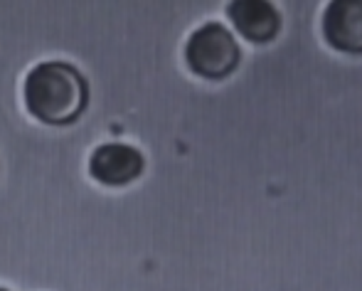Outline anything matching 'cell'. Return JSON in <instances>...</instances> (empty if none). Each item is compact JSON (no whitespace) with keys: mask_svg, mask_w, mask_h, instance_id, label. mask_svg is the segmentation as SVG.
<instances>
[{"mask_svg":"<svg viewBox=\"0 0 362 291\" xmlns=\"http://www.w3.org/2000/svg\"><path fill=\"white\" fill-rule=\"evenodd\" d=\"M23 101L30 116L47 126L74 124L86 109L89 86L67 62H42L25 76Z\"/></svg>","mask_w":362,"mask_h":291,"instance_id":"6da1fadb","label":"cell"},{"mask_svg":"<svg viewBox=\"0 0 362 291\" xmlns=\"http://www.w3.org/2000/svg\"><path fill=\"white\" fill-rule=\"evenodd\" d=\"M146 158L129 144H104L89 156V176L106 188H124L144 176Z\"/></svg>","mask_w":362,"mask_h":291,"instance_id":"3957f363","label":"cell"},{"mask_svg":"<svg viewBox=\"0 0 362 291\" xmlns=\"http://www.w3.org/2000/svg\"><path fill=\"white\" fill-rule=\"evenodd\" d=\"M323 35L330 47L362 55V0H333L323 15Z\"/></svg>","mask_w":362,"mask_h":291,"instance_id":"277c9868","label":"cell"},{"mask_svg":"<svg viewBox=\"0 0 362 291\" xmlns=\"http://www.w3.org/2000/svg\"><path fill=\"white\" fill-rule=\"evenodd\" d=\"M239 57H242V52H239L237 40L219 23L202 25L187 38L185 62L190 72L202 76V79L219 81L229 76L237 69Z\"/></svg>","mask_w":362,"mask_h":291,"instance_id":"7a4b0ae2","label":"cell"},{"mask_svg":"<svg viewBox=\"0 0 362 291\" xmlns=\"http://www.w3.org/2000/svg\"><path fill=\"white\" fill-rule=\"evenodd\" d=\"M227 15L249 42H272L281 28L276 8L267 0H234L227 5Z\"/></svg>","mask_w":362,"mask_h":291,"instance_id":"5b68a950","label":"cell"},{"mask_svg":"<svg viewBox=\"0 0 362 291\" xmlns=\"http://www.w3.org/2000/svg\"><path fill=\"white\" fill-rule=\"evenodd\" d=\"M0 291H8V289H3V287H0Z\"/></svg>","mask_w":362,"mask_h":291,"instance_id":"8992f818","label":"cell"}]
</instances>
